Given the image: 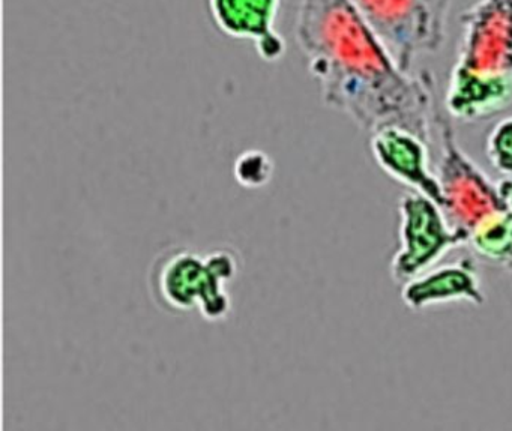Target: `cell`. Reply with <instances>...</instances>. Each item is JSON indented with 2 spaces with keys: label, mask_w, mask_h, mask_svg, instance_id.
Here are the masks:
<instances>
[{
  "label": "cell",
  "mask_w": 512,
  "mask_h": 431,
  "mask_svg": "<svg viewBox=\"0 0 512 431\" xmlns=\"http://www.w3.org/2000/svg\"><path fill=\"white\" fill-rule=\"evenodd\" d=\"M398 250L391 278L398 286L434 268L449 251L469 245V232L454 226L434 200L409 191L398 202Z\"/></svg>",
  "instance_id": "5b68a950"
},
{
  "label": "cell",
  "mask_w": 512,
  "mask_h": 431,
  "mask_svg": "<svg viewBox=\"0 0 512 431\" xmlns=\"http://www.w3.org/2000/svg\"><path fill=\"white\" fill-rule=\"evenodd\" d=\"M485 154L497 172L512 178V116L494 125L485 142Z\"/></svg>",
  "instance_id": "30bf717a"
},
{
  "label": "cell",
  "mask_w": 512,
  "mask_h": 431,
  "mask_svg": "<svg viewBox=\"0 0 512 431\" xmlns=\"http://www.w3.org/2000/svg\"><path fill=\"white\" fill-rule=\"evenodd\" d=\"M460 28L445 110L470 124L512 104V0H478L461 14Z\"/></svg>",
  "instance_id": "7a4b0ae2"
},
{
  "label": "cell",
  "mask_w": 512,
  "mask_h": 431,
  "mask_svg": "<svg viewBox=\"0 0 512 431\" xmlns=\"http://www.w3.org/2000/svg\"><path fill=\"white\" fill-rule=\"evenodd\" d=\"M401 70L445 46L452 0H352Z\"/></svg>",
  "instance_id": "3957f363"
},
{
  "label": "cell",
  "mask_w": 512,
  "mask_h": 431,
  "mask_svg": "<svg viewBox=\"0 0 512 431\" xmlns=\"http://www.w3.org/2000/svg\"><path fill=\"white\" fill-rule=\"evenodd\" d=\"M401 289L403 304L412 311L449 302H469L476 307L485 304L481 275L472 257H463L448 265L434 266L419 277L407 281Z\"/></svg>",
  "instance_id": "52a82bcc"
},
{
  "label": "cell",
  "mask_w": 512,
  "mask_h": 431,
  "mask_svg": "<svg viewBox=\"0 0 512 431\" xmlns=\"http://www.w3.org/2000/svg\"><path fill=\"white\" fill-rule=\"evenodd\" d=\"M433 124L440 134L439 178L445 199V212L454 226L472 232L488 218L508 211L499 190V182H493L484 170L460 148L451 116L436 109Z\"/></svg>",
  "instance_id": "277c9868"
},
{
  "label": "cell",
  "mask_w": 512,
  "mask_h": 431,
  "mask_svg": "<svg viewBox=\"0 0 512 431\" xmlns=\"http://www.w3.org/2000/svg\"><path fill=\"white\" fill-rule=\"evenodd\" d=\"M295 37L326 106L367 133L397 127L431 142L433 77L401 70L352 0H296Z\"/></svg>",
  "instance_id": "6da1fadb"
},
{
  "label": "cell",
  "mask_w": 512,
  "mask_h": 431,
  "mask_svg": "<svg viewBox=\"0 0 512 431\" xmlns=\"http://www.w3.org/2000/svg\"><path fill=\"white\" fill-rule=\"evenodd\" d=\"M215 25L232 38L254 43L263 61L283 56L284 41L275 31L280 0H208Z\"/></svg>",
  "instance_id": "ba28073f"
},
{
  "label": "cell",
  "mask_w": 512,
  "mask_h": 431,
  "mask_svg": "<svg viewBox=\"0 0 512 431\" xmlns=\"http://www.w3.org/2000/svg\"><path fill=\"white\" fill-rule=\"evenodd\" d=\"M430 143L403 128L389 127L371 134L370 148L377 166L394 181L445 206L439 178L430 170Z\"/></svg>",
  "instance_id": "8992f818"
},
{
  "label": "cell",
  "mask_w": 512,
  "mask_h": 431,
  "mask_svg": "<svg viewBox=\"0 0 512 431\" xmlns=\"http://www.w3.org/2000/svg\"><path fill=\"white\" fill-rule=\"evenodd\" d=\"M500 194L505 199L506 205H508L509 211L512 212V178H505L499 182Z\"/></svg>",
  "instance_id": "8fae6325"
},
{
  "label": "cell",
  "mask_w": 512,
  "mask_h": 431,
  "mask_svg": "<svg viewBox=\"0 0 512 431\" xmlns=\"http://www.w3.org/2000/svg\"><path fill=\"white\" fill-rule=\"evenodd\" d=\"M469 245L476 256L497 266H512V212L488 218L470 232Z\"/></svg>",
  "instance_id": "9c48e42d"
}]
</instances>
